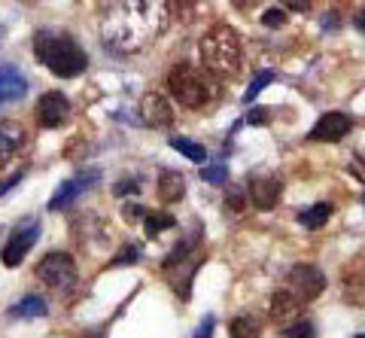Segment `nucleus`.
Masks as SVG:
<instances>
[{"label": "nucleus", "instance_id": "1a4fd4ad", "mask_svg": "<svg viewBox=\"0 0 365 338\" xmlns=\"http://www.w3.org/2000/svg\"><path fill=\"white\" fill-rule=\"evenodd\" d=\"M283 183L274 174H253L250 177V201L256 205V210H274L280 201Z\"/></svg>", "mask_w": 365, "mask_h": 338}, {"label": "nucleus", "instance_id": "2eb2a0df", "mask_svg": "<svg viewBox=\"0 0 365 338\" xmlns=\"http://www.w3.org/2000/svg\"><path fill=\"white\" fill-rule=\"evenodd\" d=\"M155 189H158V198L168 201V205H174V201H180L182 195H186V177H182L180 171L165 168V171L158 174V180H155Z\"/></svg>", "mask_w": 365, "mask_h": 338}, {"label": "nucleus", "instance_id": "bb28decb", "mask_svg": "<svg viewBox=\"0 0 365 338\" xmlns=\"http://www.w3.org/2000/svg\"><path fill=\"white\" fill-rule=\"evenodd\" d=\"M225 205L232 210H244V205H247V201H244V189H237V186L228 189V193H225Z\"/></svg>", "mask_w": 365, "mask_h": 338}, {"label": "nucleus", "instance_id": "f03ea898", "mask_svg": "<svg viewBox=\"0 0 365 338\" xmlns=\"http://www.w3.org/2000/svg\"><path fill=\"white\" fill-rule=\"evenodd\" d=\"M34 55L55 76H61V80H73V76H79L88 67L83 46H79L71 34L37 31V37H34Z\"/></svg>", "mask_w": 365, "mask_h": 338}, {"label": "nucleus", "instance_id": "7c9ffc66", "mask_svg": "<svg viewBox=\"0 0 365 338\" xmlns=\"http://www.w3.org/2000/svg\"><path fill=\"white\" fill-rule=\"evenodd\" d=\"M283 9H292V13H307L311 9V0H280Z\"/></svg>", "mask_w": 365, "mask_h": 338}, {"label": "nucleus", "instance_id": "ddd939ff", "mask_svg": "<svg viewBox=\"0 0 365 338\" xmlns=\"http://www.w3.org/2000/svg\"><path fill=\"white\" fill-rule=\"evenodd\" d=\"M25 146V128L19 122H4L0 126V168L9 165Z\"/></svg>", "mask_w": 365, "mask_h": 338}, {"label": "nucleus", "instance_id": "a878e982", "mask_svg": "<svg viewBox=\"0 0 365 338\" xmlns=\"http://www.w3.org/2000/svg\"><path fill=\"white\" fill-rule=\"evenodd\" d=\"M168 9L182 16V19H192V13H195V0H168Z\"/></svg>", "mask_w": 365, "mask_h": 338}, {"label": "nucleus", "instance_id": "39448f33", "mask_svg": "<svg viewBox=\"0 0 365 338\" xmlns=\"http://www.w3.org/2000/svg\"><path fill=\"white\" fill-rule=\"evenodd\" d=\"M37 277L52 290H71L76 284V262L67 253H46L37 262Z\"/></svg>", "mask_w": 365, "mask_h": 338}, {"label": "nucleus", "instance_id": "20e7f679", "mask_svg": "<svg viewBox=\"0 0 365 338\" xmlns=\"http://www.w3.org/2000/svg\"><path fill=\"white\" fill-rule=\"evenodd\" d=\"M168 92L177 98V104L186 110H201L207 107L216 95V83L207 71H198L192 64H174L168 71Z\"/></svg>", "mask_w": 365, "mask_h": 338}, {"label": "nucleus", "instance_id": "4468645a", "mask_svg": "<svg viewBox=\"0 0 365 338\" xmlns=\"http://www.w3.org/2000/svg\"><path fill=\"white\" fill-rule=\"evenodd\" d=\"M98 180V174L91 171L88 177H76V180H64V183L55 189V195L49 198V210H64V208H71L73 201H76V195L83 193V189L88 186V183H95Z\"/></svg>", "mask_w": 365, "mask_h": 338}, {"label": "nucleus", "instance_id": "9d476101", "mask_svg": "<svg viewBox=\"0 0 365 338\" xmlns=\"http://www.w3.org/2000/svg\"><path fill=\"white\" fill-rule=\"evenodd\" d=\"M350 128H353V119L347 116V113H326V116L317 119V126L311 128L307 138H311V140H323V143H338V140L347 138Z\"/></svg>", "mask_w": 365, "mask_h": 338}, {"label": "nucleus", "instance_id": "c9c22d12", "mask_svg": "<svg viewBox=\"0 0 365 338\" xmlns=\"http://www.w3.org/2000/svg\"><path fill=\"white\" fill-rule=\"evenodd\" d=\"M356 25H359V31H365V9H362L359 16H356Z\"/></svg>", "mask_w": 365, "mask_h": 338}, {"label": "nucleus", "instance_id": "7ed1b4c3", "mask_svg": "<svg viewBox=\"0 0 365 338\" xmlns=\"http://www.w3.org/2000/svg\"><path fill=\"white\" fill-rule=\"evenodd\" d=\"M198 49H201L204 71H207L210 76H216V80L237 76V71H241V64H244V43H241V37H237V31L228 28V25L210 28L201 37Z\"/></svg>", "mask_w": 365, "mask_h": 338}, {"label": "nucleus", "instance_id": "6e6552de", "mask_svg": "<svg viewBox=\"0 0 365 338\" xmlns=\"http://www.w3.org/2000/svg\"><path fill=\"white\" fill-rule=\"evenodd\" d=\"M71 116V101L64 92H46L37 101V122L40 128H58Z\"/></svg>", "mask_w": 365, "mask_h": 338}, {"label": "nucleus", "instance_id": "e433bc0d", "mask_svg": "<svg viewBox=\"0 0 365 338\" xmlns=\"http://www.w3.org/2000/svg\"><path fill=\"white\" fill-rule=\"evenodd\" d=\"M356 338H365V335H356Z\"/></svg>", "mask_w": 365, "mask_h": 338}, {"label": "nucleus", "instance_id": "a211bd4d", "mask_svg": "<svg viewBox=\"0 0 365 338\" xmlns=\"http://www.w3.org/2000/svg\"><path fill=\"white\" fill-rule=\"evenodd\" d=\"M329 217H332V205L317 201L314 208H307V210L299 213V222L304 225V229H323V225L329 222Z\"/></svg>", "mask_w": 365, "mask_h": 338}, {"label": "nucleus", "instance_id": "b1692460", "mask_svg": "<svg viewBox=\"0 0 365 338\" xmlns=\"http://www.w3.org/2000/svg\"><path fill=\"white\" fill-rule=\"evenodd\" d=\"M262 25L271 28V31L283 28V25H287V9H283V6H271V9H265V13H262Z\"/></svg>", "mask_w": 365, "mask_h": 338}, {"label": "nucleus", "instance_id": "dca6fc26", "mask_svg": "<svg viewBox=\"0 0 365 338\" xmlns=\"http://www.w3.org/2000/svg\"><path fill=\"white\" fill-rule=\"evenodd\" d=\"M302 305H304V302L295 299L289 290H277V292H274V299H271V317L277 323L295 320L302 314Z\"/></svg>", "mask_w": 365, "mask_h": 338}, {"label": "nucleus", "instance_id": "f3484780", "mask_svg": "<svg viewBox=\"0 0 365 338\" xmlns=\"http://www.w3.org/2000/svg\"><path fill=\"white\" fill-rule=\"evenodd\" d=\"M46 311H49L46 299H40V296H25V299L19 302V305L9 308V317H13V320H37V317H46Z\"/></svg>", "mask_w": 365, "mask_h": 338}, {"label": "nucleus", "instance_id": "0eeeda50", "mask_svg": "<svg viewBox=\"0 0 365 338\" xmlns=\"http://www.w3.org/2000/svg\"><path fill=\"white\" fill-rule=\"evenodd\" d=\"M287 290L307 305L326 290V275L317 265H292V272L287 275Z\"/></svg>", "mask_w": 365, "mask_h": 338}, {"label": "nucleus", "instance_id": "c756f323", "mask_svg": "<svg viewBox=\"0 0 365 338\" xmlns=\"http://www.w3.org/2000/svg\"><path fill=\"white\" fill-rule=\"evenodd\" d=\"M137 193H140V183H137V180H119V183H116V195H137Z\"/></svg>", "mask_w": 365, "mask_h": 338}, {"label": "nucleus", "instance_id": "6ab92c4d", "mask_svg": "<svg viewBox=\"0 0 365 338\" xmlns=\"http://www.w3.org/2000/svg\"><path fill=\"white\" fill-rule=\"evenodd\" d=\"M177 220L170 217V213H155V210H146V217H143V229H146V238H158L162 232L168 229H174Z\"/></svg>", "mask_w": 365, "mask_h": 338}, {"label": "nucleus", "instance_id": "f257e3e1", "mask_svg": "<svg viewBox=\"0 0 365 338\" xmlns=\"http://www.w3.org/2000/svg\"><path fill=\"white\" fill-rule=\"evenodd\" d=\"M168 19V0H104L101 37L116 52H140L165 34Z\"/></svg>", "mask_w": 365, "mask_h": 338}, {"label": "nucleus", "instance_id": "f8f14e48", "mask_svg": "<svg viewBox=\"0 0 365 338\" xmlns=\"http://www.w3.org/2000/svg\"><path fill=\"white\" fill-rule=\"evenodd\" d=\"M28 92V80L25 73L13 64H0V104H9V101L25 98Z\"/></svg>", "mask_w": 365, "mask_h": 338}, {"label": "nucleus", "instance_id": "72a5a7b5", "mask_svg": "<svg viewBox=\"0 0 365 338\" xmlns=\"http://www.w3.org/2000/svg\"><path fill=\"white\" fill-rule=\"evenodd\" d=\"M19 180H21V174H13V177H6V180H4V183H0V195H6V193H9V189H13V186L19 183Z\"/></svg>", "mask_w": 365, "mask_h": 338}, {"label": "nucleus", "instance_id": "412c9836", "mask_svg": "<svg viewBox=\"0 0 365 338\" xmlns=\"http://www.w3.org/2000/svg\"><path fill=\"white\" fill-rule=\"evenodd\" d=\"M170 146H174L180 155H186L189 162H204V159H207V150H204L201 143L189 140V138H170Z\"/></svg>", "mask_w": 365, "mask_h": 338}, {"label": "nucleus", "instance_id": "9b49d317", "mask_svg": "<svg viewBox=\"0 0 365 338\" xmlns=\"http://www.w3.org/2000/svg\"><path fill=\"white\" fill-rule=\"evenodd\" d=\"M140 119L150 128H170V126H174V110H170L165 95L146 92L143 101H140Z\"/></svg>", "mask_w": 365, "mask_h": 338}, {"label": "nucleus", "instance_id": "f704fd0d", "mask_svg": "<svg viewBox=\"0 0 365 338\" xmlns=\"http://www.w3.org/2000/svg\"><path fill=\"white\" fill-rule=\"evenodd\" d=\"M350 174H356L362 183H365V165H362L359 159H353V162H350Z\"/></svg>", "mask_w": 365, "mask_h": 338}, {"label": "nucleus", "instance_id": "4be33fe9", "mask_svg": "<svg viewBox=\"0 0 365 338\" xmlns=\"http://www.w3.org/2000/svg\"><path fill=\"white\" fill-rule=\"evenodd\" d=\"M271 83H274V71H262V73L256 76V80L250 83L247 95H244V101H247V104H253V101H256V95H259L262 88H265V86H271Z\"/></svg>", "mask_w": 365, "mask_h": 338}, {"label": "nucleus", "instance_id": "2f4dec72", "mask_svg": "<svg viewBox=\"0 0 365 338\" xmlns=\"http://www.w3.org/2000/svg\"><path fill=\"white\" fill-rule=\"evenodd\" d=\"M213 326H216V320H213V317H204V320H201V326H198V332L192 335V338H210Z\"/></svg>", "mask_w": 365, "mask_h": 338}, {"label": "nucleus", "instance_id": "cd10ccee", "mask_svg": "<svg viewBox=\"0 0 365 338\" xmlns=\"http://www.w3.org/2000/svg\"><path fill=\"white\" fill-rule=\"evenodd\" d=\"M268 119H271V110H268V107H256V110L247 113V122H250V126H268Z\"/></svg>", "mask_w": 365, "mask_h": 338}, {"label": "nucleus", "instance_id": "5701e85b", "mask_svg": "<svg viewBox=\"0 0 365 338\" xmlns=\"http://www.w3.org/2000/svg\"><path fill=\"white\" fill-rule=\"evenodd\" d=\"M280 335H283V338H314L317 332H314V326L307 323V320H295V323H289V326H283Z\"/></svg>", "mask_w": 365, "mask_h": 338}, {"label": "nucleus", "instance_id": "393cba45", "mask_svg": "<svg viewBox=\"0 0 365 338\" xmlns=\"http://www.w3.org/2000/svg\"><path fill=\"white\" fill-rule=\"evenodd\" d=\"M225 177H228V171H225V165H220V162L207 165V168L201 171V180H204V183H210V186H222Z\"/></svg>", "mask_w": 365, "mask_h": 338}, {"label": "nucleus", "instance_id": "473e14b6", "mask_svg": "<svg viewBox=\"0 0 365 338\" xmlns=\"http://www.w3.org/2000/svg\"><path fill=\"white\" fill-rule=\"evenodd\" d=\"M125 220H128V222H134L137 217H146V208H140V205H125Z\"/></svg>", "mask_w": 365, "mask_h": 338}, {"label": "nucleus", "instance_id": "c85d7f7f", "mask_svg": "<svg viewBox=\"0 0 365 338\" xmlns=\"http://www.w3.org/2000/svg\"><path fill=\"white\" fill-rule=\"evenodd\" d=\"M137 256H140V250H137V247H134V244H128V247H125V250H122V253H119L116 259H113V262H110V265H113V268H116V265H125V262H134V259H137Z\"/></svg>", "mask_w": 365, "mask_h": 338}, {"label": "nucleus", "instance_id": "423d86ee", "mask_svg": "<svg viewBox=\"0 0 365 338\" xmlns=\"http://www.w3.org/2000/svg\"><path fill=\"white\" fill-rule=\"evenodd\" d=\"M37 238H40V220H25L13 235H9L4 253H0L4 265L6 268H19L21 262H25V256L31 253V247L37 244Z\"/></svg>", "mask_w": 365, "mask_h": 338}, {"label": "nucleus", "instance_id": "aec40b11", "mask_svg": "<svg viewBox=\"0 0 365 338\" xmlns=\"http://www.w3.org/2000/svg\"><path fill=\"white\" fill-rule=\"evenodd\" d=\"M259 332H262V323L253 314H241V317H235L228 323V335L232 338H259Z\"/></svg>", "mask_w": 365, "mask_h": 338}]
</instances>
